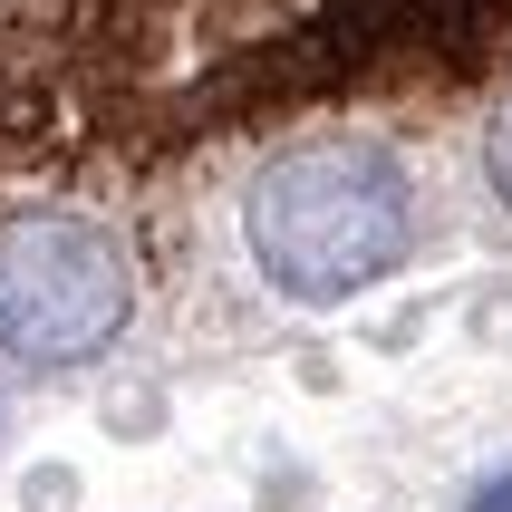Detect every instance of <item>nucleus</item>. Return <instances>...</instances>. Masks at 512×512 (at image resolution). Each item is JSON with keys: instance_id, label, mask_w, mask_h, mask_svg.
Masks as SVG:
<instances>
[{"instance_id": "7ed1b4c3", "label": "nucleus", "mask_w": 512, "mask_h": 512, "mask_svg": "<svg viewBox=\"0 0 512 512\" xmlns=\"http://www.w3.org/2000/svg\"><path fill=\"white\" fill-rule=\"evenodd\" d=\"M484 174H493V194H503V213H512V97L493 107V126H484Z\"/></svg>"}, {"instance_id": "20e7f679", "label": "nucleus", "mask_w": 512, "mask_h": 512, "mask_svg": "<svg viewBox=\"0 0 512 512\" xmlns=\"http://www.w3.org/2000/svg\"><path fill=\"white\" fill-rule=\"evenodd\" d=\"M464 512H512V474H493V484H474V503Z\"/></svg>"}, {"instance_id": "f03ea898", "label": "nucleus", "mask_w": 512, "mask_h": 512, "mask_svg": "<svg viewBox=\"0 0 512 512\" xmlns=\"http://www.w3.org/2000/svg\"><path fill=\"white\" fill-rule=\"evenodd\" d=\"M136 281L116 232L87 213H0V348L29 368H78L126 329Z\"/></svg>"}, {"instance_id": "f257e3e1", "label": "nucleus", "mask_w": 512, "mask_h": 512, "mask_svg": "<svg viewBox=\"0 0 512 512\" xmlns=\"http://www.w3.org/2000/svg\"><path fill=\"white\" fill-rule=\"evenodd\" d=\"M406 242H416L406 165L368 136L290 145L252 184V261H261V281L281 300H300V310L377 290L406 261Z\"/></svg>"}]
</instances>
